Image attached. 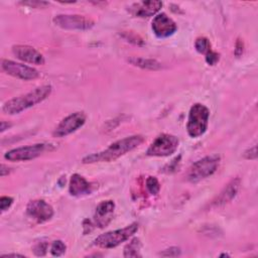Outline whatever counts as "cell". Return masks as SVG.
I'll return each mask as SVG.
<instances>
[{"mask_svg": "<svg viewBox=\"0 0 258 258\" xmlns=\"http://www.w3.org/2000/svg\"><path fill=\"white\" fill-rule=\"evenodd\" d=\"M143 141L144 137L142 135H132L129 137H125L112 143L108 148L103 151L87 155L83 158V163L114 161L125 153L138 147Z\"/></svg>", "mask_w": 258, "mask_h": 258, "instance_id": "6da1fadb", "label": "cell"}, {"mask_svg": "<svg viewBox=\"0 0 258 258\" xmlns=\"http://www.w3.org/2000/svg\"><path fill=\"white\" fill-rule=\"evenodd\" d=\"M50 93H51V86L49 85H43V86L37 87L25 95H22L7 101L3 105L2 110L5 114H9V115L18 114L42 102L50 95Z\"/></svg>", "mask_w": 258, "mask_h": 258, "instance_id": "7a4b0ae2", "label": "cell"}, {"mask_svg": "<svg viewBox=\"0 0 258 258\" xmlns=\"http://www.w3.org/2000/svg\"><path fill=\"white\" fill-rule=\"evenodd\" d=\"M209 117L210 111L205 105L200 103L192 105L189 110L186 123L187 134L192 138L202 136L208 129Z\"/></svg>", "mask_w": 258, "mask_h": 258, "instance_id": "3957f363", "label": "cell"}, {"mask_svg": "<svg viewBox=\"0 0 258 258\" xmlns=\"http://www.w3.org/2000/svg\"><path fill=\"white\" fill-rule=\"evenodd\" d=\"M137 230H138V224L132 223L131 225L123 229L107 232L105 234L98 236L95 239L94 244L100 248H105V249L114 248L120 245L121 243L127 241L130 237H132L137 232Z\"/></svg>", "mask_w": 258, "mask_h": 258, "instance_id": "277c9868", "label": "cell"}, {"mask_svg": "<svg viewBox=\"0 0 258 258\" xmlns=\"http://www.w3.org/2000/svg\"><path fill=\"white\" fill-rule=\"evenodd\" d=\"M220 163V156L210 155L194 162L187 172L186 179L190 182H198L210 175H212L218 168Z\"/></svg>", "mask_w": 258, "mask_h": 258, "instance_id": "5b68a950", "label": "cell"}, {"mask_svg": "<svg viewBox=\"0 0 258 258\" xmlns=\"http://www.w3.org/2000/svg\"><path fill=\"white\" fill-rule=\"evenodd\" d=\"M178 138L171 134L162 133L158 135L148 147V156H168L175 152L178 147Z\"/></svg>", "mask_w": 258, "mask_h": 258, "instance_id": "8992f818", "label": "cell"}, {"mask_svg": "<svg viewBox=\"0 0 258 258\" xmlns=\"http://www.w3.org/2000/svg\"><path fill=\"white\" fill-rule=\"evenodd\" d=\"M53 23L63 29L87 30L94 26L93 19L79 14H58L53 17Z\"/></svg>", "mask_w": 258, "mask_h": 258, "instance_id": "52a82bcc", "label": "cell"}, {"mask_svg": "<svg viewBox=\"0 0 258 258\" xmlns=\"http://www.w3.org/2000/svg\"><path fill=\"white\" fill-rule=\"evenodd\" d=\"M1 68L6 74L24 81L34 80L39 77V73L35 69L19 62H15L13 60L2 59Z\"/></svg>", "mask_w": 258, "mask_h": 258, "instance_id": "ba28073f", "label": "cell"}, {"mask_svg": "<svg viewBox=\"0 0 258 258\" xmlns=\"http://www.w3.org/2000/svg\"><path fill=\"white\" fill-rule=\"evenodd\" d=\"M86 122V115L83 112H75L63 118L53 131V136L63 137L82 127Z\"/></svg>", "mask_w": 258, "mask_h": 258, "instance_id": "9c48e42d", "label": "cell"}, {"mask_svg": "<svg viewBox=\"0 0 258 258\" xmlns=\"http://www.w3.org/2000/svg\"><path fill=\"white\" fill-rule=\"evenodd\" d=\"M44 150L45 144L37 143L9 150L5 153L4 157L9 161H26L39 156Z\"/></svg>", "mask_w": 258, "mask_h": 258, "instance_id": "30bf717a", "label": "cell"}, {"mask_svg": "<svg viewBox=\"0 0 258 258\" xmlns=\"http://www.w3.org/2000/svg\"><path fill=\"white\" fill-rule=\"evenodd\" d=\"M26 214L37 223H44L52 218L53 209L43 200H33L28 203Z\"/></svg>", "mask_w": 258, "mask_h": 258, "instance_id": "8fae6325", "label": "cell"}, {"mask_svg": "<svg viewBox=\"0 0 258 258\" xmlns=\"http://www.w3.org/2000/svg\"><path fill=\"white\" fill-rule=\"evenodd\" d=\"M151 28L157 37L165 38L172 35L176 31L177 26L175 22L165 13H160L153 18Z\"/></svg>", "mask_w": 258, "mask_h": 258, "instance_id": "7c38bea8", "label": "cell"}, {"mask_svg": "<svg viewBox=\"0 0 258 258\" xmlns=\"http://www.w3.org/2000/svg\"><path fill=\"white\" fill-rule=\"evenodd\" d=\"M13 54L19 58L20 60L33 63V64H43L44 63V57L43 55L37 51L35 48L29 45H14L12 47Z\"/></svg>", "mask_w": 258, "mask_h": 258, "instance_id": "4fadbf2b", "label": "cell"}, {"mask_svg": "<svg viewBox=\"0 0 258 258\" xmlns=\"http://www.w3.org/2000/svg\"><path fill=\"white\" fill-rule=\"evenodd\" d=\"M240 183H241V180L239 177L233 178L231 181H229L227 185L221 190V192L214 199L211 206L214 208H219L230 203L238 194V190L240 188Z\"/></svg>", "mask_w": 258, "mask_h": 258, "instance_id": "5bb4252c", "label": "cell"}, {"mask_svg": "<svg viewBox=\"0 0 258 258\" xmlns=\"http://www.w3.org/2000/svg\"><path fill=\"white\" fill-rule=\"evenodd\" d=\"M115 203L113 201H104L98 205L94 214L95 225L99 228L106 227L113 219Z\"/></svg>", "mask_w": 258, "mask_h": 258, "instance_id": "9a60e30c", "label": "cell"}, {"mask_svg": "<svg viewBox=\"0 0 258 258\" xmlns=\"http://www.w3.org/2000/svg\"><path fill=\"white\" fill-rule=\"evenodd\" d=\"M161 7V1H141L133 4L129 10L137 17H149L156 14Z\"/></svg>", "mask_w": 258, "mask_h": 258, "instance_id": "2e32d148", "label": "cell"}, {"mask_svg": "<svg viewBox=\"0 0 258 258\" xmlns=\"http://www.w3.org/2000/svg\"><path fill=\"white\" fill-rule=\"evenodd\" d=\"M69 191L74 197H81L89 195L92 191V185L82 175L75 173L72 175L69 185Z\"/></svg>", "mask_w": 258, "mask_h": 258, "instance_id": "e0dca14e", "label": "cell"}, {"mask_svg": "<svg viewBox=\"0 0 258 258\" xmlns=\"http://www.w3.org/2000/svg\"><path fill=\"white\" fill-rule=\"evenodd\" d=\"M129 61L136 67L142 68V69H146V70H159L161 69V63L158 62L155 59H151V58H143V57H131L129 59Z\"/></svg>", "mask_w": 258, "mask_h": 258, "instance_id": "ac0fdd59", "label": "cell"}, {"mask_svg": "<svg viewBox=\"0 0 258 258\" xmlns=\"http://www.w3.org/2000/svg\"><path fill=\"white\" fill-rule=\"evenodd\" d=\"M141 248V243L138 238L132 239L129 244L126 245L124 248V257H140L141 254L140 252Z\"/></svg>", "mask_w": 258, "mask_h": 258, "instance_id": "d6986e66", "label": "cell"}, {"mask_svg": "<svg viewBox=\"0 0 258 258\" xmlns=\"http://www.w3.org/2000/svg\"><path fill=\"white\" fill-rule=\"evenodd\" d=\"M195 47L200 53L206 54L211 50V43L206 37H199L195 42Z\"/></svg>", "mask_w": 258, "mask_h": 258, "instance_id": "ffe728a7", "label": "cell"}, {"mask_svg": "<svg viewBox=\"0 0 258 258\" xmlns=\"http://www.w3.org/2000/svg\"><path fill=\"white\" fill-rule=\"evenodd\" d=\"M122 36L129 42L135 44V45H138V46H142L144 45V41L143 39L138 35L136 34L135 32L133 31H123L122 32Z\"/></svg>", "mask_w": 258, "mask_h": 258, "instance_id": "44dd1931", "label": "cell"}, {"mask_svg": "<svg viewBox=\"0 0 258 258\" xmlns=\"http://www.w3.org/2000/svg\"><path fill=\"white\" fill-rule=\"evenodd\" d=\"M66 249H67V246L64 245V243L60 240H56L51 244L50 253L52 256L58 257V256H61L66 252Z\"/></svg>", "mask_w": 258, "mask_h": 258, "instance_id": "7402d4cb", "label": "cell"}, {"mask_svg": "<svg viewBox=\"0 0 258 258\" xmlns=\"http://www.w3.org/2000/svg\"><path fill=\"white\" fill-rule=\"evenodd\" d=\"M146 188L151 195H157L160 189V184L156 177L148 176L146 179Z\"/></svg>", "mask_w": 258, "mask_h": 258, "instance_id": "603a6c76", "label": "cell"}, {"mask_svg": "<svg viewBox=\"0 0 258 258\" xmlns=\"http://www.w3.org/2000/svg\"><path fill=\"white\" fill-rule=\"evenodd\" d=\"M47 250V243L44 241L37 242L33 247V252L36 256H43Z\"/></svg>", "mask_w": 258, "mask_h": 258, "instance_id": "cb8c5ba5", "label": "cell"}, {"mask_svg": "<svg viewBox=\"0 0 258 258\" xmlns=\"http://www.w3.org/2000/svg\"><path fill=\"white\" fill-rule=\"evenodd\" d=\"M220 59V54L212 49L206 53V61L209 66H215Z\"/></svg>", "mask_w": 258, "mask_h": 258, "instance_id": "d4e9b609", "label": "cell"}, {"mask_svg": "<svg viewBox=\"0 0 258 258\" xmlns=\"http://www.w3.org/2000/svg\"><path fill=\"white\" fill-rule=\"evenodd\" d=\"M13 203V199L11 197H1L0 198V209L1 212H5L6 210H8L10 208V206Z\"/></svg>", "mask_w": 258, "mask_h": 258, "instance_id": "484cf974", "label": "cell"}, {"mask_svg": "<svg viewBox=\"0 0 258 258\" xmlns=\"http://www.w3.org/2000/svg\"><path fill=\"white\" fill-rule=\"evenodd\" d=\"M180 254V250L179 248H176V247H171V248H168L166 250H164L162 253H160V255L162 256H165V257H171V256H177Z\"/></svg>", "mask_w": 258, "mask_h": 258, "instance_id": "4316f807", "label": "cell"}, {"mask_svg": "<svg viewBox=\"0 0 258 258\" xmlns=\"http://www.w3.org/2000/svg\"><path fill=\"white\" fill-rule=\"evenodd\" d=\"M244 157L246 159H256L257 158V150H256V145H254L252 148H249L248 150L245 151Z\"/></svg>", "mask_w": 258, "mask_h": 258, "instance_id": "83f0119b", "label": "cell"}, {"mask_svg": "<svg viewBox=\"0 0 258 258\" xmlns=\"http://www.w3.org/2000/svg\"><path fill=\"white\" fill-rule=\"evenodd\" d=\"M235 55L236 56H240L243 53L244 50V42L241 39H237L236 41V45H235Z\"/></svg>", "mask_w": 258, "mask_h": 258, "instance_id": "f1b7e54d", "label": "cell"}, {"mask_svg": "<svg viewBox=\"0 0 258 258\" xmlns=\"http://www.w3.org/2000/svg\"><path fill=\"white\" fill-rule=\"evenodd\" d=\"M23 4L24 5H30V6H32V7H36V6H38V7H41V6H45V5H47L48 3L47 2H42V1H32V2H23Z\"/></svg>", "mask_w": 258, "mask_h": 258, "instance_id": "f546056e", "label": "cell"}, {"mask_svg": "<svg viewBox=\"0 0 258 258\" xmlns=\"http://www.w3.org/2000/svg\"><path fill=\"white\" fill-rule=\"evenodd\" d=\"M0 171H1V176H4V175L8 174L11 170H10V168H9L8 166H6V165H4V164H1V169H0Z\"/></svg>", "mask_w": 258, "mask_h": 258, "instance_id": "4dcf8cb0", "label": "cell"}, {"mask_svg": "<svg viewBox=\"0 0 258 258\" xmlns=\"http://www.w3.org/2000/svg\"><path fill=\"white\" fill-rule=\"evenodd\" d=\"M11 124L8 123V122H5V121H2L1 122V132H4L6 129H8V127H10Z\"/></svg>", "mask_w": 258, "mask_h": 258, "instance_id": "1f68e13d", "label": "cell"}, {"mask_svg": "<svg viewBox=\"0 0 258 258\" xmlns=\"http://www.w3.org/2000/svg\"><path fill=\"white\" fill-rule=\"evenodd\" d=\"M2 257H24L23 255H19V254H5V255H2Z\"/></svg>", "mask_w": 258, "mask_h": 258, "instance_id": "d6a6232c", "label": "cell"}]
</instances>
